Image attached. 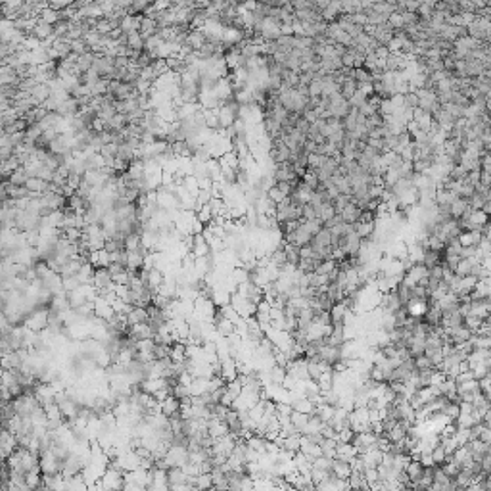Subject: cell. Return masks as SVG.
I'll return each instance as SVG.
<instances>
[{
	"label": "cell",
	"instance_id": "6da1fadb",
	"mask_svg": "<svg viewBox=\"0 0 491 491\" xmlns=\"http://www.w3.org/2000/svg\"><path fill=\"white\" fill-rule=\"evenodd\" d=\"M238 110H240V106H238L234 100H229V102L221 104V106L217 108L219 129H229V127H233V123L238 119Z\"/></svg>",
	"mask_w": 491,
	"mask_h": 491
},
{
	"label": "cell",
	"instance_id": "7a4b0ae2",
	"mask_svg": "<svg viewBox=\"0 0 491 491\" xmlns=\"http://www.w3.org/2000/svg\"><path fill=\"white\" fill-rule=\"evenodd\" d=\"M158 409H160V415H163L165 418L177 417L181 415V401L173 395H167L161 401H158Z\"/></svg>",
	"mask_w": 491,
	"mask_h": 491
},
{
	"label": "cell",
	"instance_id": "3957f363",
	"mask_svg": "<svg viewBox=\"0 0 491 491\" xmlns=\"http://www.w3.org/2000/svg\"><path fill=\"white\" fill-rule=\"evenodd\" d=\"M428 307H430L428 299H415V297H411L405 303V311L407 315L413 317V319H422L426 315Z\"/></svg>",
	"mask_w": 491,
	"mask_h": 491
},
{
	"label": "cell",
	"instance_id": "277c9868",
	"mask_svg": "<svg viewBox=\"0 0 491 491\" xmlns=\"http://www.w3.org/2000/svg\"><path fill=\"white\" fill-rule=\"evenodd\" d=\"M319 361H322L324 365H328V367H334L338 361H342L340 359V347H332V345H322L319 349V355H317Z\"/></svg>",
	"mask_w": 491,
	"mask_h": 491
},
{
	"label": "cell",
	"instance_id": "5b68a950",
	"mask_svg": "<svg viewBox=\"0 0 491 491\" xmlns=\"http://www.w3.org/2000/svg\"><path fill=\"white\" fill-rule=\"evenodd\" d=\"M272 179H274V183H292L295 179V173H294V169H292V163L286 161V163L276 165V169L272 173Z\"/></svg>",
	"mask_w": 491,
	"mask_h": 491
},
{
	"label": "cell",
	"instance_id": "8992f818",
	"mask_svg": "<svg viewBox=\"0 0 491 491\" xmlns=\"http://www.w3.org/2000/svg\"><path fill=\"white\" fill-rule=\"evenodd\" d=\"M206 42H208V40H206L204 33H202L200 29H190V31L186 33V38H184V44L192 50V52H200Z\"/></svg>",
	"mask_w": 491,
	"mask_h": 491
},
{
	"label": "cell",
	"instance_id": "52a82bcc",
	"mask_svg": "<svg viewBox=\"0 0 491 491\" xmlns=\"http://www.w3.org/2000/svg\"><path fill=\"white\" fill-rule=\"evenodd\" d=\"M92 286L96 288V292H100V290H108V288L113 286V282H111V274L108 272V269H94Z\"/></svg>",
	"mask_w": 491,
	"mask_h": 491
},
{
	"label": "cell",
	"instance_id": "ba28073f",
	"mask_svg": "<svg viewBox=\"0 0 491 491\" xmlns=\"http://www.w3.org/2000/svg\"><path fill=\"white\" fill-rule=\"evenodd\" d=\"M140 19H142V15H131V13H127L121 21H119V31H121L123 35L140 31Z\"/></svg>",
	"mask_w": 491,
	"mask_h": 491
},
{
	"label": "cell",
	"instance_id": "9c48e42d",
	"mask_svg": "<svg viewBox=\"0 0 491 491\" xmlns=\"http://www.w3.org/2000/svg\"><path fill=\"white\" fill-rule=\"evenodd\" d=\"M347 307L344 303H334V305L328 309V315H330V324L336 326V324H344L345 317H347Z\"/></svg>",
	"mask_w": 491,
	"mask_h": 491
},
{
	"label": "cell",
	"instance_id": "30bf717a",
	"mask_svg": "<svg viewBox=\"0 0 491 491\" xmlns=\"http://www.w3.org/2000/svg\"><path fill=\"white\" fill-rule=\"evenodd\" d=\"M467 211H470V208H468V200H465V198H457V200H453L451 202V206H449V215H451V219H461Z\"/></svg>",
	"mask_w": 491,
	"mask_h": 491
},
{
	"label": "cell",
	"instance_id": "8fae6325",
	"mask_svg": "<svg viewBox=\"0 0 491 491\" xmlns=\"http://www.w3.org/2000/svg\"><path fill=\"white\" fill-rule=\"evenodd\" d=\"M144 322H148V311L144 307H133L127 315V324L135 326V324H144Z\"/></svg>",
	"mask_w": 491,
	"mask_h": 491
},
{
	"label": "cell",
	"instance_id": "7c38bea8",
	"mask_svg": "<svg viewBox=\"0 0 491 491\" xmlns=\"http://www.w3.org/2000/svg\"><path fill=\"white\" fill-rule=\"evenodd\" d=\"M332 476L336 478L347 480V476L351 474V465L345 463V461H340V459H332Z\"/></svg>",
	"mask_w": 491,
	"mask_h": 491
},
{
	"label": "cell",
	"instance_id": "4fadbf2b",
	"mask_svg": "<svg viewBox=\"0 0 491 491\" xmlns=\"http://www.w3.org/2000/svg\"><path fill=\"white\" fill-rule=\"evenodd\" d=\"M480 265L478 259H461L459 261V265H457V269H455V276H459V278H463V276H470V272L472 269Z\"/></svg>",
	"mask_w": 491,
	"mask_h": 491
},
{
	"label": "cell",
	"instance_id": "5bb4252c",
	"mask_svg": "<svg viewBox=\"0 0 491 491\" xmlns=\"http://www.w3.org/2000/svg\"><path fill=\"white\" fill-rule=\"evenodd\" d=\"M359 215H361V209L357 208L355 204H347V206L340 211L342 221L347 223V225H355V223L359 221Z\"/></svg>",
	"mask_w": 491,
	"mask_h": 491
},
{
	"label": "cell",
	"instance_id": "9a60e30c",
	"mask_svg": "<svg viewBox=\"0 0 491 491\" xmlns=\"http://www.w3.org/2000/svg\"><path fill=\"white\" fill-rule=\"evenodd\" d=\"M407 474V478L411 480V482H415V480H418L420 476H422V472H424V467L418 463L417 459H411L409 463H407V467H405V470H403Z\"/></svg>",
	"mask_w": 491,
	"mask_h": 491
},
{
	"label": "cell",
	"instance_id": "2e32d148",
	"mask_svg": "<svg viewBox=\"0 0 491 491\" xmlns=\"http://www.w3.org/2000/svg\"><path fill=\"white\" fill-rule=\"evenodd\" d=\"M282 251H284V255H286V263L297 267V263H299V247L294 244H286V242H284Z\"/></svg>",
	"mask_w": 491,
	"mask_h": 491
},
{
	"label": "cell",
	"instance_id": "e0dca14e",
	"mask_svg": "<svg viewBox=\"0 0 491 491\" xmlns=\"http://www.w3.org/2000/svg\"><path fill=\"white\" fill-rule=\"evenodd\" d=\"M125 46L131 50H136V52H142V50H144V38L140 37L138 31H136V33H129V35H127Z\"/></svg>",
	"mask_w": 491,
	"mask_h": 491
},
{
	"label": "cell",
	"instance_id": "ac0fdd59",
	"mask_svg": "<svg viewBox=\"0 0 491 491\" xmlns=\"http://www.w3.org/2000/svg\"><path fill=\"white\" fill-rule=\"evenodd\" d=\"M430 455H432L434 467H442L443 463H445V459H447V453H445V449L440 445V442H438V445H434V447L430 449Z\"/></svg>",
	"mask_w": 491,
	"mask_h": 491
},
{
	"label": "cell",
	"instance_id": "d6986e66",
	"mask_svg": "<svg viewBox=\"0 0 491 491\" xmlns=\"http://www.w3.org/2000/svg\"><path fill=\"white\" fill-rule=\"evenodd\" d=\"M338 269V263L334 261V259H324V261H320L319 263V267H317V270L315 272H319V274H324V276H328V274H332L334 270Z\"/></svg>",
	"mask_w": 491,
	"mask_h": 491
},
{
	"label": "cell",
	"instance_id": "ffe728a7",
	"mask_svg": "<svg viewBox=\"0 0 491 491\" xmlns=\"http://www.w3.org/2000/svg\"><path fill=\"white\" fill-rule=\"evenodd\" d=\"M413 367H415V370H418V372H424V370L434 368L432 367V363H430V359L424 355V353L418 357H413Z\"/></svg>",
	"mask_w": 491,
	"mask_h": 491
},
{
	"label": "cell",
	"instance_id": "44dd1931",
	"mask_svg": "<svg viewBox=\"0 0 491 491\" xmlns=\"http://www.w3.org/2000/svg\"><path fill=\"white\" fill-rule=\"evenodd\" d=\"M301 181H303V183H305L307 186H309V188L313 190V192H315V190L319 188V184H320L319 179H317V175H315V171H311V169H307L305 175L301 177Z\"/></svg>",
	"mask_w": 491,
	"mask_h": 491
},
{
	"label": "cell",
	"instance_id": "7402d4cb",
	"mask_svg": "<svg viewBox=\"0 0 491 491\" xmlns=\"http://www.w3.org/2000/svg\"><path fill=\"white\" fill-rule=\"evenodd\" d=\"M265 196H267V200H269L270 204H274V206H276V204H280L284 198H286L282 192H280V190L276 188V186H270L269 190L265 192Z\"/></svg>",
	"mask_w": 491,
	"mask_h": 491
},
{
	"label": "cell",
	"instance_id": "603a6c76",
	"mask_svg": "<svg viewBox=\"0 0 491 491\" xmlns=\"http://www.w3.org/2000/svg\"><path fill=\"white\" fill-rule=\"evenodd\" d=\"M442 415H445L451 422H455V420L459 418V415H461V409H459V405H455V403H447Z\"/></svg>",
	"mask_w": 491,
	"mask_h": 491
},
{
	"label": "cell",
	"instance_id": "cb8c5ba5",
	"mask_svg": "<svg viewBox=\"0 0 491 491\" xmlns=\"http://www.w3.org/2000/svg\"><path fill=\"white\" fill-rule=\"evenodd\" d=\"M353 79H355V83H372L370 73L365 71L363 67H361V69H353Z\"/></svg>",
	"mask_w": 491,
	"mask_h": 491
},
{
	"label": "cell",
	"instance_id": "d4e9b609",
	"mask_svg": "<svg viewBox=\"0 0 491 491\" xmlns=\"http://www.w3.org/2000/svg\"><path fill=\"white\" fill-rule=\"evenodd\" d=\"M357 92H359L361 96H365V98H370V96L374 94L372 83H357Z\"/></svg>",
	"mask_w": 491,
	"mask_h": 491
},
{
	"label": "cell",
	"instance_id": "484cf974",
	"mask_svg": "<svg viewBox=\"0 0 491 491\" xmlns=\"http://www.w3.org/2000/svg\"><path fill=\"white\" fill-rule=\"evenodd\" d=\"M478 440L482 443H488V445H490V443H491V430H490V426L482 424V430H480V434H478Z\"/></svg>",
	"mask_w": 491,
	"mask_h": 491
},
{
	"label": "cell",
	"instance_id": "4316f807",
	"mask_svg": "<svg viewBox=\"0 0 491 491\" xmlns=\"http://www.w3.org/2000/svg\"><path fill=\"white\" fill-rule=\"evenodd\" d=\"M274 186H276V188H278V190H280L286 198L292 196V192H294V188H292V184L290 183H276Z\"/></svg>",
	"mask_w": 491,
	"mask_h": 491
},
{
	"label": "cell",
	"instance_id": "83f0119b",
	"mask_svg": "<svg viewBox=\"0 0 491 491\" xmlns=\"http://www.w3.org/2000/svg\"><path fill=\"white\" fill-rule=\"evenodd\" d=\"M372 54L376 56V60H386V58L390 56V52H388V48H386V46H376Z\"/></svg>",
	"mask_w": 491,
	"mask_h": 491
},
{
	"label": "cell",
	"instance_id": "f1b7e54d",
	"mask_svg": "<svg viewBox=\"0 0 491 491\" xmlns=\"http://www.w3.org/2000/svg\"><path fill=\"white\" fill-rule=\"evenodd\" d=\"M399 491H415V490H413V488H409V486H405V488H401Z\"/></svg>",
	"mask_w": 491,
	"mask_h": 491
}]
</instances>
